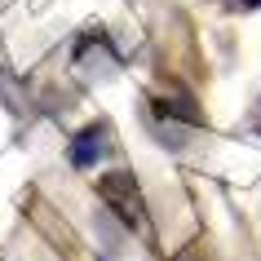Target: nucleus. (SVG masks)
Returning a JSON list of instances; mask_svg holds the SVG:
<instances>
[{"mask_svg": "<svg viewBox=\"0 0 261 261\" xmlns=\"http://www.w3.org/2000/svg\"><path fill=\"white\" fill-rule=\"evenodd\" d=\"M102 151H107V128H102V124L80 128V133H75V142H71V164H75V168H93Z\"/></svg>", "mask_w": 261, "mask_h": 261, "instance_id": "f03ea898", "label": "nucleus"}, {"mask_svg": "<svg viewBox=\"0 0 261 261\" xmlns=\"http://www.w3.org/2000/svg\"><path fill=\"white\" fill-rule=\"evenodd\" d=\"M239 5H244V9H257V5H261V0H239Z\"/></svg>", "mask_w": 261, "mask_h": 261, "instance_id": "7ed1b4c3", "label": "nucleus"}, {"mask_svg": "<svg viewBox=\"0 0 261 261\" xmlns=\"http://www.w3.org/2000/svg\"><path fill=\"white\" fill-rule=\"evenodd\" d=\"M97 195L111 204V213L128 226V230H151V217H146V199H142V186L128 168H115L107 177H97Z\"/></svg>", "mask_w": 261, "mask_h": 261, "instance_id": "f257e3e1", "label": "nucleus"}, {"mask_svg": "<svg viewBox=\"0 0 261 261\" xmlns=\"http://www.w3.org/2000/svg\"><path fill=\"white\" fill-rule=\"evenodd\" d=\"M257 133H261V107H257Z\"/></svg>", "mask_w": 261, "mask_h": 261, "instance_id": "20e7f679", "label": "nucleus"}]
</instances>
